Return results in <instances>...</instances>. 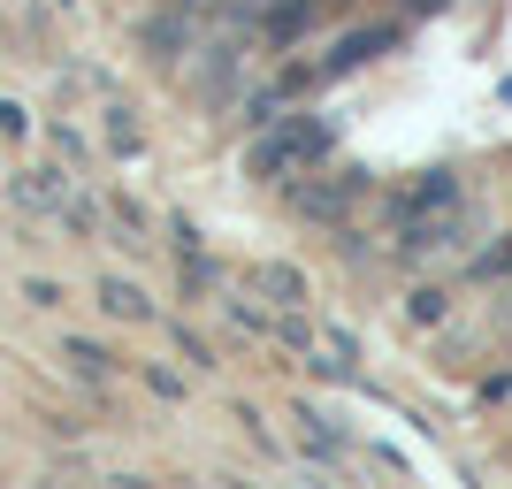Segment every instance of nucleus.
<instances>
[{"label": "nucleus", "instance_id": "f257e3e1", "mask_svg": "<svg viewBox=\"0 0 512 489\" xmlns=\"http://www.w3.org/2000/svg\"><path fill=\"white\" fill-rule=\"evenodd\" d=\"M329 153V123L321 115H283L276 130H260L253 153H245V169L253 176H299L306 161H321Z\"/></svg>", "mask_w": 512, "mask_h": 489}, {"label": "nucleus", "instance_id": "f03ea898", "mask_svg": "<svg viewBox=\"0 0 512 489\" xmlns=\"http://www.w3.org/2000/svg\"><path fill=\"white\" fill-rule=\"evenodd\" d=\"M390 46H398V31H390V23H367V31H352V39L329 54V69H360V62H375V54H390Z\"/></svg>", "mask_w": 512, "mask_h": 489}, {"label": "nucleus", "instance_id": "7ed1b4c3", "mask_svg": "<svg viewBox=\"0 0 512 489\" xmlns=\"http://www.w3.org/2000/svg\"><path fill=\"white\" fill-rule=\"evenodd\" d=\"M436 207H459V176H444V169L428 176V184H413V192H406V207H398V214H406V222H428Z\"/></svg>", "mask_w": 512, "mask_h": 489}, {"label": "nucleus", "instance_id": "20e7f679", "mask_svg": "<svg viewBox=\"0 0 512 489\" xmlns=\"http://www.w3.org/2000/svg\"><path fill=\"white\" fill-rule=\"evenodd\" d=\"M260 291H268V298H283V306H291V298H299V276H291V268H260Z\"/></svg>", "mask_w": 512, "mask_h": 489}, {"label": "nucleus", "instance_id": "39448f33", "mask_svg": "<svg viewBox=\"0 0 512 489\" xmlns=\"http://www.w3.org/2000/svg\"><path fill=\"white\" fill-rule=\"evenodd\" d=\"M107 306H115V314H146V298L130 291V283H107Z\"/></svg>", "mask_w": 512, "mask_h": 489}, {"label": "nucleus", "instance_id": "423d86ee", "mask_svg": "<svg viewBox=\"0 0 512 489\" xmlns=\"http://www.w3.org/2000/svg\"><path fill=\"white\" fill-rule=\"evenodd\" d=\"M406 8H444V0H406Z\"/></svg>", "mask_w": 512, "mask_h": 489}]
</instances>
